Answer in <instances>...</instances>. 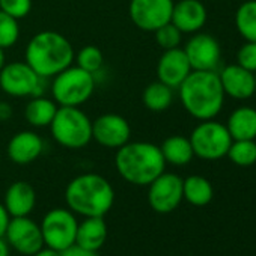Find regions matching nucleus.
Here are the masks:
<instances>
[{"mask_svg": "<svg viewBox=\"0 0 256 256\" xmlns=\"http://www.w3.org/2000/svg\"><path fill=\"white\" fill-rule=\"evenodd\" d=\"M132 139V126L124 116L104 113L92 120V140L107 150H119Z\"/></svg>", "mask_w": 256, "mask_h": 256, "instance_id": "nucleus-12", "label": "nucleus"}, {"mask_svg": "<svg viewBox=\"0 0 256 256\" xmlns=\"http://www.w3.org/2000/svg\"><path fill=\"white\" fill-rule=\"evenodd\" d=\"M36 204L35 188L26 181L12 182L5 193V208L10 217H24L29 216Z\"/></svg>", "mask_w": 256, "mask_h": 256, "instance_id": "nucleus-19", "label": "nucleus"}, {"mask_svg": "<svg viewBox=\"0 0 256 256\" xmlns=\"http://www.w3.org/2000/svg\"><path fill=\"white\" fill-rule=\"evenodd\" d=\"M5 64H6V62H5V50H4V48H0V70L4 68Z\"/></svg>", "mask_w": 256, "mask_h": 256, "instance_id": "nucleus-38", "label": "nucleus"}, {"mask_svg": "<svg viewBox=\"0 0 256 256\" xmlns=\"http://www.w3.org/2000/svg\"><path fill=\"white\" fill-rule=\"evenodd\" d=\"M160 150H162L166 164L169 163L172 166H186L194 157L190 139L180 136V134L169 136L168 139H164Z\"/></svg>", "mask_w": 256, "mask_h": 256, "instance_id": "nucleus-23", "label": "nucleus"}, {"mask_svg": "<svg viewBox=\"0 0 256 256\" xmlns=\"http://www.w3.org/2000/svg\"><path fill=\"white\" fill-rule=\"evenodd\" d=\"M68 208L83 217H104L113 206L114 190L98 174H82L72 178L65 188Z\"/></svg>", "mask_w": 256, "mask_h": 256, "instance_id": "nucleus-4", "label": "nucleus"}, {"mask_svg": "<svg viewBox=\"0 0 256 256\" xmlns=\"http://www.w3.org/2000/svg\"><path fill=\"white\" fill-rule=\"evenodd\" d=\"M76 62L77 66L83 68L88 72L96 74L104 64V56L101 53V50L95 46H86L83 48L78 50L77 56H76Z\"/></svg>", "mask_w": 256, "mask_h": 256, "instance_id": "nucleus-28", "label": "nucleus"}, {"mask_svg": "<svg viewBox=\"0 0 256 256\" xmlns=\"http://www.w3.org/2000/svg\"><path fill=\"white\" fill-rule=\"evenodd\" d=\"M60 256H98V252L84 248L78 244H71L70 247H66L65 250L60 252Z\"/></svg>", "mask_w": 256, "mask_h": 256, "instance_id": "nucleus-33", "label": "nucleus"}, {"mask_svg": "<svg viewBox=\"0 0 256 256\" xmlns=\"http://www.w3.org/2000/svg\"><path fill=\"white\" fill-rule=\"evenodd\" d=\"M32 256H60V252H58V250H53V248H50V247H42L41 250H38L36 253H34Z\"/></svg>", "mask_w": 256, "mask_h": 256, "instance_id": "nucleus-36", "label": "nucleus"}, {"mask_svg": "<svg viewBox=\"0 0 256 256\" xmlns=\"http://www.w3.org/2000/svg\"><path fill=\"white\" fill-rule=\"evenodd\" d=\"M156 42L158 44L160 48L163 50H170V48H176L180 47L181 41H182V32L174 26L172 23H168L164 26H162L160 29H157L156 32Z\"/></svg>", "mask_w": 256, "mask_h": 256, "instance_id": "nucleus-30", "label": "nucleus"}, {"mask_svg": "<svg viewBox=\"0 0 256 256\" xmlns=\"http://www.w3.org/2000/svg\"><path fill=\"white\" fill-rule=\"evenodd\" d=\"M10 214L5 208L4 204H0V236H4L5 235V230H6V226L10 223Z\"/></svg>", "mask_w": 256, "mask_h": 256, "instance_id": "nucleus-34", "label": "nucleus"}, {"mask_svg": "<svg viewBox=\"0 0 256 256\" xmlns=\"http://www.w3.org/2000/svg\"><path fill=\"white\" fill-rule=\"evenodd\" d=\"M174 4V0H130L128 16L138 29L156 32L170 23Z\"/></svg>", "mask_w": 256, "mask_h": 256, "instance_id": "nucleus-10", "label": "nucleus"}, {"mask_svg": "<svg viewBox=\"0 0 256 256\" xmlns=\"http://www.w3.org/2000/svg\"><path fill=\"white\" fill-rule=\"evenodd\" d=\"M95 86V74L70 65L53 77L50 90L58 106L80 107L94 95Z\"/></svg>", "mask_w": 256, "mask_h": 256, "instance_id": "nucleus-6", "label": "nucleus"}, {"mask_svg": "<svg viewBox=\"0 0 256 256\" xmlns=\"http://www.w3.org/2000/svg\"><path fill=\"white\" fill-rule=\"evenodd\" d=\"M26 64L41 77L53 78L74 62V48L68 38L54 30H42L30 38L26 47Z\"/></svg>", "mask_w": 256, "mask_h": 256, "instance_id": "nucleus-3", "label": "nucleus"}, {"mask_svg": "<svg viewBox=\"0 0 256 256\" xmlns=\"http://www.w3.org/2000/svg\"><path fill=\"white\" fill-rule=\"evenodd\" d=\"M224 125L232 140H256V108L250 106L236 107Z\"/></svg>", "mask_w": 256, "mask_h": 256, "instance_id": "nucleus-20", "label": "nucleus"}, {"mask_svg": "<svg viewBox=\"0 0 256 256\" xmlns=\"http://www.w3.org/2000/svg\"><path fill=\"white\" fill-rule=\"evenodd\" d=\"M50 132L60 146L82 150L92 140V120L80 107L59 106L50 124Z\"/></svg>", "mask_w": 256, "mask_h": 256, "instance_id": "nucleus-5", "label": "nucleus"}, {"mask_svg": "<svg viewBox=\"0 0 256 256\" xmlns=\"http://www.w3.org/2000/svg\"><path fill=\"white\" fill-rule=\"evenodd\" d=\"M11 116H12V107H11V104L2 101V102H0V120H2V122L10 120Z\"/></svg>", "mask_w": 256, "mask_h": 256, "instance_id": "nucleus-35", "label": "nucleus"}, {"mask_svg": "<svg viewBox=\"0 0 256 256\" xmlns=\"http://www.w3.org/2000/svg\"><path fill=\"white\" fill-rule=\"evenodd\" d=\"M40 226H41L46 247L62 252L76 242L78 222L71 210H65V208L50 210L44 216Z\"/></svg>", "mask_w": 256, "mask_h": 256, "instance_id": "nucleus-8", "label": "nucleus"}, {"mask_svg": "<svg viewBox=\"0 0 256 256\" xmlns=\"http://www.w3.org/2000/svg\"><path fill=\"white\" fill-rule=\"evenodd\" d=\"M32 10V0H0V11L22 20L29 16Z\"/></svg>", "mask_w": 256, "mask_h": 256, "instance_id": "nucleus-31", "label": "nucleus"}, {"mask_svg": "<svg viewBox=\"0 0 256 256\" xmlns=\"http://www.w3.org/2000/svg\"><path fill=\"white\" fill-rule=\"evenodd\" d=\"M188 139L194 156L205 162H217L226 157L232 144L226 125L216 119L199 120Z\"/></svg>", "mask_w": 256, "mask_h": 256, "instance_id": "nucleus-7", "label": "nucleus"}, {"mask_svg": "<svg viewBox=\"0 0 256 256\" xmlns=\"http://www.w3.org/2000/svg\"><path fill=\"white\" fill-rule=\"evenodd\" d=\"M0 163H2V157H0Z\"/></svg>", "mask_w": 256, "mask_h": 256, "instance_id": "nucleus-40", "label": "nucleus"}, {"mask_svg": "<svg viewBox=\"0 0 256 256\" xmlns=\"http://www.w3.org/2000/svg\"><path fill=\"white\" fill-rule=\"evenodd\" d=\"M182 50L193 71H217L222 62V47L210 34H193Z\"/></svg>", "mask_w": 256, "mask_h": 256, "instance_id": "nucleus-14", "label": "nucleus"}, {"mask_svg": "<svg viewBox=\"0 0 256 256\" xmlns=\"http://www.w3.org/2000/svg\"><path fill=\"white\" fill-rule=\"evenodd\" d=\"M107 240V224L104 217H84L77 226L76 244L98 252Z\"/></svg>", "mask_w": 256, "mask_h": 256, "instance_id": "nucleus-21", "label": "nucleus"}, {"mask_svg": "<svg viewBox=\"0 0 256 256\" xmlns=\"http://www.w3.org/2000/svg\"><path fill=\"white\" fill-rule=\"evenodd\" d=\"M20 38L18 20L0 11V48H10Z\"/></svg>", "mask_w": 256, "mask_h": 256, "instance_id": "nucleus-29", "label": "nucleus"}, {"mask_svg": "<svg viewBox=\"0 0 256 256\" xmlns=\"http://www.w3.org/2000/svg\"><path fill=\"white\" fill-rule=\"evenodd\" d=\"M0 256H10V244L0 236Z\"/></svg>", "mask_w": 256, "mask_h": 256, "instance_id": "nucleus-37", "label": "nucleus"}, {"mask_svg": "<svg viewBox=\"0 0 256 256\" xmlns=\"http://www.w3.org/2000/svg\"><path fill=\"white\" fill-rule=\"evenodd\" d=\"M58 108L59 106L54 100L46 98L44 95L30 96V101L26 104L24 108V118L35 128L50 126Z\"/></svg>", "mask_w": 256, "mask_h": 256, "instance_id": "nucleus-22", "label": "nucleus"}, {"mask_svg": "<svg viewBox=\"0 0 256 256\" xmlns=\"http://www.w3.org/2000/svg\"><path fill=\"white\" fill-rule=\"evenodd\" d=\"M184 110L198 120L216 119L224 106L217 71H192L178 88Z\"/></svg>", "mask_w": 256, "mask_h": 256, "instance_id": "nucleus-1", "label": "nucleus"}, {"mask_svg": "<svg viewBox=\"0 0 256 256\" xmlns=\"http://www.w3.org/2000/svg\"><path fill=\"white\" fill-rule=\"evenodd\" d=\"M254 90H256V71H254Z\"/></svg>", "mask_w": 256, "mask_h": 256, "instance_id": "nucleus-39", "label": "nucleus"}, {"mask_svg": "<svg viewBox=\"0 0 256 256\" xmlns=\"http://www.w3.org/2000/svg\"><path fill=\"white\" fill-rule=\"evenodd\" d=\"M235 28L244 41H256V0H246L236 8Z\"/></svg>", "mask_w": 256, "mask_h": 256, "instance_id": "nucleus-26", "label": "nucleus"}, {"mask_svg": "<svg viewBox=\"0 0 256 256\" xmlns=\"http://www.w3.org/2000/svg\"><path fill=\"white\" fill-rule=\"evenodd\" d=\"M4 236H6V242L16 252L26 256H32L44 247L41 226L29 216L11 217Z\"/></svg>", "mask_w": 256, "mask_h": 256, "instance_id": "nucleus-13", "label": "nucleus"}, {"mask_svg": "<svg viewBox=\"0 0 256 256\" xmlns=\"http://www.w3.org/2000/svg\"><path fill=\"white\" fill-rule=\"evenodd\" d=\"M182 196L194 206H205L212 200V184L200 175H190L182 180Z\"/></svg>", "mask_w": 256, "mask_h": 256, "instance_id": "nucleus-24", "label": "nucleus"}, {"mask_svg": "<svg viewBox=\"0 0 256 256\" xmlns=\"http://www.w3.org/2000/svg\"><path fill=\"white\" fill-rule=\"evenodd\" d=\"M226 157L240 168L256 163V140H232Z\"/></svg>", "mask_w": 256, "mask_h": 256, "instance_id": "nucleus-27", "label": "nucleus"}, {"mask_svg": "<svg viewBox=\"0 0 256 256\" xmlns=\"http://www.w3.org/2000/svg\"><path fill=\"white\" fill-rule=\"evenodd\" d=\"M44 80L26 62L5 64L0 70V88L6 95L16 98L42 95Z\"/></svg>", "mask_w": 256, "mask_h": 256, "instance_id": "nucleus-9", "label": "nucleus"}, {"mask_svg": "<svg viewBox=\"0 0 256 256\" xmlns=\"http://www.w3.org/2000/svg\"><path fill=\"white\" fill-rule=\"evenodd\" d=\"M182 199V178L176 174L163 172L148 186L150 206L158 214L172 212Z\"/></svg>", "mask_w": 256, "mask_h": 256, "instance_id": "nucleus-11", "label": "nucleus"}, {"mask_svg": "<svg viewBox=\"0 0 256 256\" xmlns=\"http://www.w3.org/2000/svg\"><path fill=\"white\" fill-rule=\"evenodd\" d=\"M142 101L144 106L154 113L166 112L174 102V89L158 80L152 82L144 89Z\"/></svg>", "mask_w": 256, "mask_h": 256, "instance_id": "nucleus-25", "label": "nucleus"}, {"mask_svg": "<svg viewBox=\"0 0 256 256\" xmlns=\"http://www.w3.org/2000/svg\"><path fill=\"white\" fill-rule=\"evenodd\" d=\"M236 64L252 72L256 71V41H246L236 52Z\"/></svg>", "mask_w": 256, "mask_h": 256, "instance_id": "nucleus-32", "label": "nucleus"}, {"mask_svg": "<svg viewBox=\"0 0 256 256\" xmlns=\"http://www.w3.org/2000/svg\"><path fill=\"white\" fill-rule=\"evenodd\" d=\"M218 78L226 96L244 101L252 98L254 90V72L240 66L238 64L226 65L218 72Z\"/></svg>", "mask_w": 256, "mask_h": 256, "instance_id": "nucleus-16", "label": "nucleus"}, {"mask_svg": "<svg viewBox=\"0 0 256 256\" xmlns=\"http://www.w3.org/2000/svg\"><path fill=\"white\" fill-rule=\"evenodd\" d=\"M192 71L190 62L181 47L163 50L157 62V80L172 89H178Z\"/></svg>", "mask_w": 256, "mask_h": 256, "instance_id": "nucleus-15", "label": "nucleus"}, {"mask_svg": "<svg viewBox=\"0 0 256 256\" xmlns=\"http://www.w3.org/2000/svg\"><path fill=\"white\" fill-rule=\"evenodd\" d=\"M114 168L122 180L146 187L166 169L160 146L151 142H128L114 156Z\"/></svg>", "mask_w": 256, "mask_h": 256, "instance_id": "nucleus-2", "label": "nucleus"}, {"mask_svg": "<svg viewBox=\"0 0 256 256\" xmlns=\"http://www.w3.org/2000/svg\"><path fill=\"white\" fill-rule=\"evenodd\" d=\"M42 151H44V140L38 133L32 130L18 132L11 138L6 146L8 158L16 164H22V166L30 164L35 160H38Z\"/></svg>", "mask_w": 256, "mask_h": 256, "instance_id": "nucleus-18", "label": "nucleus"}, {"mask_svg": "<svg viewBox=\"0 0 256 256\" xmlns=\"http://www.w3.org/2000/svg\"><path fill=\"white\" fill-rule=\"evenodd\" d=\"M208 20V11L200 0H178L174 4L170 23L182 34H198Z\"/></svg>", "mask_w": 256, "mask_h": 256, "instance_id": "nucleus-17", "label": "nucleus"}]
</instances>
